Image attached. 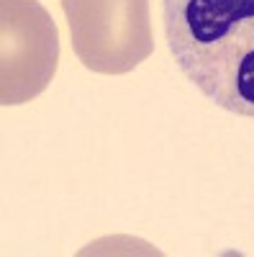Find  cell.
<instances>
[{
    "label": "cell",
    "instance_id": "6da1fadb",
    "mask_svg": "<svg viewBox=\"0 0 254 257\" xmlns=\"http://www.w3.org/2000/svg\"><path fill=\"white\" fill-rule=\"evenodd\" d=\"M182 75L218 108L254 118V0H162Z\"/></svg>",
    "mask_w": 254,
    "mask_h": 257
},
{
    "label": "cell",
    "instance_id": "3957f363",
    "mask_svg": "<svg viewBox=\"0 0 254 257\" xmlns=\"http://www.w3.org/2000/svg\"><path fill=\"white\" fill-rule=\"evenodd\" d=\"M59 64V31L39 0H0V103L41 95Z\"/></svg>",
    "mask_w": 254,
    "mask_h": 257
},
{
    "label": "cell",
    "instance_id": "7a4b0ae2",
    "mask_svg": "<svg viewBox=\"0 0 254 257\" xmlns=\"http://www.w3.org/2000/svg\"><path fill=\"white\" fill-rule=\"evenodd\" d=\"M72 49L88 70L126 75L152 54L149 0H62Z\"/></svg>",
    "mask_w": 254,
    "mask_h": 257
}]
</instances>
